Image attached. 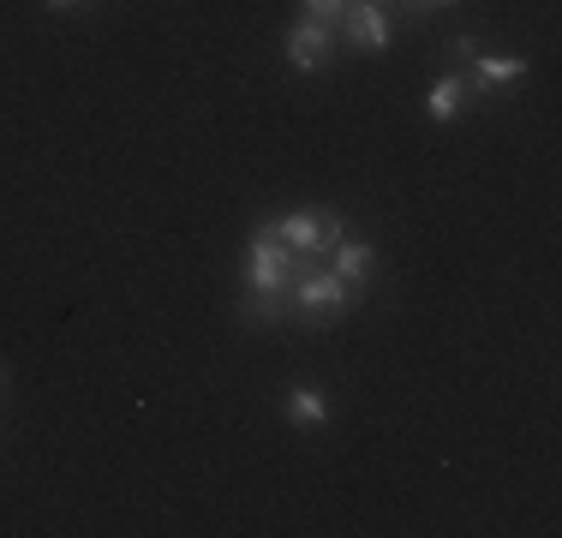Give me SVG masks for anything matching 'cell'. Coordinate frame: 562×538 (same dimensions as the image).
Here are the masks:
<instances>
[{
	"label": "cell",
	"instance_id": "cell-1",
	"mask_svg": "<svg viewBox=\"0 0 562 538\" xmlns=\"http://www.w3.org/2000/svg\"><path fill=\"white\" fill-rule=\"evenodd\" d=\"M353 300H359V288H353V281H341L329 264H312L305 276H293V288H288V305L312 323V329H324L329 317H341Z\"/></svg>",
	"mask_w": 562,
	"mask_h": 538
},
{
	"label": "cell",
	"instance_id": "cell-2",
	"mask_svg": "<svg viewBox=\"0 0 562 538\" xmlns=\"http://www.w3.org/2000/svg\"><path fill=\"white\" fill-rule=\"evenodd\" d=\"M317 258H293L288 246H281V234H276V222H263L258 234H251V281L246 288H270V293H281V288H293V276H305Z\"/></svg>",
	"mask_w": 562,
	"mask_h": 538
},
{
	"label": "cell",
	"instance_id": "cell-3",
	"mask_svg": "<svg viewBox=\"0 0 562 538\" xmlns=\"http://www.w3.org/2000/svg\"><path fill=\"white\" fill-rule=\"evenodd\" d=\"M276 234H281V246H293V251L324 264L329 246L347 239V222L341 215H324V210H300V215H288V222H276Z\"/></svg>",
	"mask_w": 562,
	"mask_h": 538
},
{
	"label": "cell",
	"instance_id": "cell-4",
	"mask_svg": "<svg viewBox=\"0 0 562 538\" xmlns=\"http://www.w3.org/2000/svg\"><path fill=\"white\" fill-rule=\"evenodd\" d=\"M341 36L353 48H366V54H383L390 36H395V19L383 12V0H347L341 7Z\"/></svg>",
	"mask_w": 562,
	"mask_h": 538
},
{
	"label": "cell",
	"instance_id": "cell-5",
	"mask_svg": "<svg viewBox=\"0 0 562 538\" xmlns=\"http://www.w3.org/2000/svg\"><path fill=\"white\" fill-rule=\"evenodd\" d=\"M336 60V24L324 19H300L288 31V66H300V72H324V66Z\"/></svg>",
	"mask_w": 562,
	"mask_h": 538
},
{
	"label": "cell",
	"instance_id": "cell-6",
	"mask_svg": "<svg viewBox=\"0 0 562 538\" xmlns=\"http://www.w3.org/2000/svg\"><path fill=\"white\" fill-rule=\"evenodd\" d=\"M329 269H336L341 281H353V288H366L371 281V269H378V251L366 246V239H336V246H329Z\"/></svg>",
	"mask_w": 562,
	"mask_h": 538
},
{
	"label": "cell",
	"instance_id": "cell-7",
	"mask_svg": "<svg viewBox=\"0 0 562 538\" xmlns=\"http://www.w3.org/2000/svg\"><path fill=\"white\" fill-rule=\"evenodd\" d=\"M281 407H288V419L300 425V430H317V425H329V401L317 395L312 383H300V389H288V401H281Z\"/></svg>",
	"mask_w": 562,
	"mask_h": 538
},
{
	"label": "cell",
	"instance_id": "cell-8",
	"mask_svg": "<svg viewBox=\"0 0 562 538\" xmlns=\"http://www.w3.org/2000/svg\"><path fill=\"white\" fill-rule=\"evenodd\" d=\"M288 317V288L270 293V288H246L239 293V323H281Z\"/></svg>",
	"mask_w": 562,
	"mask_h": 538
},
{
	"label": "cell",
	"instance_id": "cell-9",
	"mask_svg": "<svg viewBox=\"0 0 562 538\" xmlns=\"http://www.w3.org/2000/svg\"><path fill=\"white\" fill-rule=\"evenodd\" d=\"M467 102V85H461V72L454 78H437L431 85V97H425V114L437 120V126H443V120H454V108Z\"/></svg>",
	"mask_w": 562,
	"mask_h": 538
},
{
	"label": "cell",
	"instance_id": "cell-10",
	"mask_svg": "<svg viewBox=\"0 0 562 538\" xmlns=\"http://www.w3.org/2000/svg\"><path fill=\"white\" fill-rule=\"evenodd\" d=\"M300 7H305V19H324V24H336L347 0H300Z\"/></svg>",
	"mask_w": 562,
	"mask_h": 538
},
{
	"label": "cell",
	"instance_id": "cell-11",
	"mask_svg": "<svg viewBox=\"0 0 562 538\" xmlns=\"http://www.w3.org/2000/svg\"><path fill=\"white\" fill-rule=\"evenodd\" d=\"M48 7H85V0H48Z\"/></svg>",
	"mask_w": 562,
	"mask_h": 538
},
{
	"label": "cell",
	"instance_id": "cell-12",
	"mask_svg": "<svg viewBox=\"0 0 562 538\" xmlns=\"http://www.w3.org/2000/svg\"><path fill=\"white\" fill-rule=\"evenodd\" d=\"M425 7H454V0H425Z\"/></svg>",
	"mask_w": 562,
	"mask_h": 538
},
{
	"label": "cell",
	"instance_id": "cell-13",
	"mask_svg": "<svg viewBox=\"0 0 562 538\" xmlns=\"http://www.w3.org/2000/svg\"><path fill=\"white\" fill-rule=\"evenodd\" d=\"M0 395H7V366H0Z\"/></svg>",
	"mask_w": 562,
	"mask_h": 538
}]
</instances>
